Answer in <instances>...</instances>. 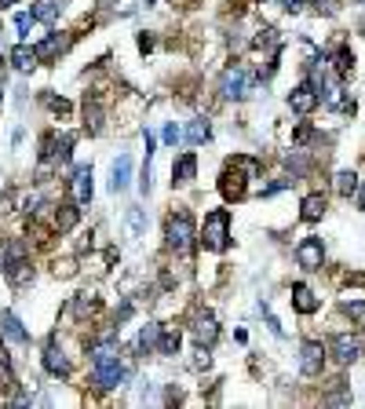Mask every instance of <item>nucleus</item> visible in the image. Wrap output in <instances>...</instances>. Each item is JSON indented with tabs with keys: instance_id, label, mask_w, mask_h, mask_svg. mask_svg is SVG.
Segmentation results:
<instances>
[{
	"instance_id": "obj_1",
	"label": "nucleus",
	"mask_w": 365,
	"mask_h": 409,
	"mask_svg": "<svg viewBox=\"0 0 365 409\" xmlns=\"http://www.w3.org/2000/svg\"><path fill=\"white\" fill-rule=\"evenodd\" d=\"M256 175H259V161L238 153V158L227 161L223 175H219V190H223L227 201H241L245 194H249V179H256Z\"/></svg>"
},
{
	"instance_id": "obj_2",
	"label": "nucleus",
	"mask_w": 365,
	"mask_h": 409,
	"mask_svg": "<svg viewBox=\"0 0 365 409\" xmlns=\"http://www.w3.org/2000/svg\"><path fill=\"white\" fill-rule=\"evenodd\" d=\"M165 238H168V249L179 252V256H187L190 245H194V238H198V227H194V216L187 209H179L168 216V223H165Z\"/></svg>"
},
{
	"instance_id": "obj_3",
	"label": "nucleus",
	"mask_w": 365,
	"mask_h": 409,
	"mask_svg": "<svg viewBox=\"0 0 365 409\" xmlns=\"http://www.w3.org/2000/svg\"><path fill=\"white\" fill-rule=\"evenodd\" d=\"M230 241V212L227 209H216L205 216V227H201V245L205 252H223Z\"/></svg>"
},
{
	"instance_id": "obj_4",
	"label": "nucleus",
	"mask_w": 365,
	"mask_h": 409,
	"mask_svg": "<svg viewBox=\"0 0 365 409\" xmlns=\"http://www.w3.org/2000/svg\"><path fill=\"white\" fill-rule=\"evenodd\" d=\"M249 84H252V73L245 70V66H227L223 77H219V92H223L227 99L249 95Z\"/></svg>"
},
{
	"instance_id": "obj_5",
	"label": "nucleus",
	"mask_w": 365,
	"mask_h": 409,
	"mask_svg": "<svg viewBox=\"0 0 365 409\" xmlns=\"http://www.w3.org/2000/svg\"><path fill=\"white\" fill-rule=\"evenodd\" d=\"M289 106L296 113H315L321 106V92H318V84L315 81H303V84H296L292 92H289Z\"/></svg>"
},
{
	"instance_id": "obj_6",
	"label": "nucleus",
	"mask_w": 365,
	"mask_h": 409,
	"mask_svg": "<svg viewBox=\"0 0 365 409\" xmlns=\"http://www.w3.org/2000/svg\"><path fill=\"white\" fill-rule=\"evenodd\" d=\"M296 263L303 267V271H321V263H325V245H321V238H303L296 245Z\"/></svg>"
},
{
	"instance_id": "obj_7",
	"label": "nucleus",
	"mask_w": 365,
	"mask_h": 409,
	"mask_svg": "<svg viewBox=\"0 0 365 409\" xmlns=\"http://www.w3.org/2000/svg\"><path fill=\"white\" fill-rule=\"evenodd\" d=\"M325 369V348L318 340H307L303 348H299V373L303 377H321Z\"/></svg>"
},
{
	"instance_id": "obj_8",
	"label": "nucleus",
	"mask_w": 365,
	"mask_h": 409,
	"mask_svg": "<svg viewBox=\"0 0 365 409\" xmlns=\"http://www.w3.org/2000/svg\"><path fill=\"white\" fill-rule=\"evenodd\" d=\"M44 369H48V373L51 377H59V380H66L70 377V358H66V351H62L59 348V343H55V336H51L48 343H44Z\"/></svg>"
},
{
	"instance_id": "obj_9",
	"label": "nucleus",
	"mask_w": 365,
	"mask_h": 409,
	"mask_svg": "<svg viewBox=\"0 0 365 409\" xmlns=\"http://www.w3.org/2000/svg\"><path fill=\"white\" fill-rule=\"evenodd\" d=\"M329 351L336 354V362H358V354H362V343L358 336H350V332H336V336L329 340Z\"/></svg>"
},
{
	"instance_id": "obj_10",
	"label": "nucleus",
	"mask_w": 365,
	"mask_h": 409,
	"mask_svg": "<svg viewBox=\"0 0 365 409\" xmlns=\"http://www.w3.org/2000/svg\"><path fill=\"white\" fill-rule=\"evenodd\" d=\"M198 175V158L194 153H182V158L172 161V187H187Z\"/></svg>"
},
{
	"instance_id": "obj_11",
	"label": "nucleus",
	"mask_w": 365,
	"mask_h": 409,
	"mask_svg": "<svg viewBox=\"0 0 365 409\" xmlns=\"http://www.w3.org/2000/svg\"><path fill=\"white\" fill-rule=\"evenodd\" d=\"M292 307H296L299 314H315L318 307H321V300L315 296V289H310V285L296 281V285H292Z\"/></svg>"
},
{
	"instance_id": "obj_12",
	"label": "nucleus",
	"mask_w": 365,
	"mask_h": 409,
	"mask_svg": "<svg viewBox=\"0 0 365 409\" xmlns=\"http://www.w3.org/2000/svg\"><path fill=\"white\" fill-rule=\"evenodd\" d=\"M70 187H73V201H81V204L91 201V164H77Z\"/></svg>"
},
{
	"instance_id": "obj_13",
	"label": "nucleus",
	"mask_w": 365,
	"mask_h": 409,
	"mask_svg": "<svg viewBox=\"0 0 365 409\" xmlns=\"http://www.w3.org/2000/svg\"><path fill=\"white\" fill-rule=\"evenodd\" d=\"M0 332H4V336H8L11 343H22V348L30 343V329H26V325H22V322H19V318L11 314V311H4V314H0Z\"/></svg>"
},
{
	"instance_id": "obj_14",
	"label": "nucleus",
	"mask_w": 365,
	"mask_h": 409,
	"mask_svg": "<svg viewBox=\"0 0 365 409\" xmlns=\"http://www.w3.org/2000/svg\"><path fill=\"white\" fill-rule=\"evenodd\" d=\"M194 336H198V343L205 348V343H216V336H219V325H216V314H208V311H201L198 318H194Z\"/></svg>"
},
{
	"instance_id": "obj_15",
	"label": "nucleus",
	"mask_w": 365,
	"mask_h": 409,
	"mask_svg": "<svg viewBox=\"0 0 365 409\" xmlns=\"http://www.w3.org/2000/svg\"><path fill=\"white\" fill-rule=\"evenodd\" d=\"M77 220H81V201H66V204H59V209H55V230H59V234L73 230Z\"/></svg>"
},
{
	"instance_id": "obj_16",
	"label": "nucleus",
	"mask_w": 365,
	"mask_h": 409,
	"mask_svg": "<svg viewBox=\"0 0 365 409\" xmlns=\"http://www.w3.org/2000/svg\"><path fill=\"white\" fill-rule=\"evenodd\" d=\"M37 62H41L37 48H30V44H15V48H11V66H15L19 73H30Z\"/></svg>"
},
{
	"instance_id": "obj_17",
	"label": "nucleus",
	"mask_w": 365,
	"mask_h": 409,
	"mask_svg": "<svg viewBox=\"0 0 365 409\" xmlns=\"http://www.w3.org/2000/svg\"><path fill=\"white\" fill-rule=\"evenodd\" d=\"M325 216V194H307L299 201V220L303 223H318Z\"/></svg>"
},
{
	"instance_id": "obj_18",
	"label": "nucleus",
	"mask_w": 365,
	"mask_h": 409,
	"mask_svg": "<svg viewBox=\"0 0 365 409\" xmlns=\"http://www.w3.org/2000/svg\"><path fill=\"white\" fill-rule=\"evenodd\" d=\"M161 332H165V325H158V322H147L139 329V340H135V348H139V354H147V351H158V343H161Z\"/></svg>"
},
{
	"instance_id": "obj_19",
	"label": "nucleus",
	"mask_w": 365,
	"mask_h": 409,
	"mask_svg": "<svg viewBox=\"0 0 365 409\" xmlns=\"http://www.w3.org/2000/svg\"><path fill=\"white\" fill-rule=\"evenodd\" d=\"M128 179H132V158H128V153H121V158L113 161V179H110L113 194H117V190H124V187H128Z\"/></svg>"
},
{
	"instance_id": "obj_20",
	"label": "nucleus",
	"mask_w": 365,
	"mask_h": 409,
	"mask_svg": "<svg viewBox=\"0 0 365 409\" xmlns=\"http://www.w3.org/2000/svg\"><path fill=\"white\" fill-rule=\"evenodd\" d=\"M62 48H66V37H59V33H48L44 41L37 44V55H41V62H48V59H55Z\"/></svg>"
},
{
	"instance_id": "obj_21",
	"label": "nucleus",
	"mask_w": 365,
	"mask_h": 409,
	"mask_svg": "<svg viewBox=\"0 0 365 409\" xmlns=\"http://www.w3.org/2000/svg\"><path fill=\"white\" fill-rule=\"evenodd\" d=\"M333 70H336V77H347L350 70H355V51H350V48H336Z\"/></svg>"
},
{
	"instance_id": "obj_22",
	"label": "nucleus",
	"mask_w": 365,
	"mask_h": 409,
	"mask_svg": "<svg viewBox=\"0 0 365 409\" xmlns=\"http://www.w3.org/2000/svg\"><path fill=\"white\" fill-rule=\"evenodd\" d=\"M336 194L340 198H350V194H358V175L355 172H336Z\"/></svg>"
},
{
	"instance_id": "obj_23",
	"label": "nucleus",
	"mask_w": 365,
	"mask_h": 409,
	"mask_svg": "<svg viewBox=\"0 0 365 409\" xmlns=\"http://www.w3.org/2000/svg\"><path fill=\"white\" fill-rule=\"evenodd\" d=\"M84 128H88L91 135H95L99 128H102V106H99L95 99H91V102H84Z\"/></svg>"
},
{
	"instance_id": "obj_24",
	"label": "nucleus",
	"mask_w": 365,
	"mask_h": 409,
	"mask_svg": "<svg viewBox=\"0 0 365 409\" xmlns=\"http://www.w3.org/2000/svg\"><path fill=\"white\" fill-rule=\"evenodd\" d=\"M55 15H59V4H55V0H37V4H33V19H37V22H51Z\"/></svg>"
},
{
	"instance_id": "obj_25",
	"label": "nucleus",
	"mask_w": 365,
	"mask_h": 409,
	"mask_svg": "<svg viewBox=\"0 0 365 409\" xmlns=\"http://www.w3.org/2000/svg\"><path fill=\"white\" fill-rule=\"evenodd\" d=\"M179 329H165L161 332V343H158V354H176L179 351Z\"/></svg>"
},
{
	"instance_id": "obj_26",
	"label": "nucleus",
	"mask_w": 365,
	"mask_h": 409,
	"mask_svg": "<svg viewBox=\"0 0 365 409\" xmlns=\"http://www.w3.org/2000/svg\"><path fill=\"white\" fill-rule=\"evenodd\" d=\"M208 135H212V128H208L205 117H201V121H194V124L187 128V139H190V143H205Z\"/></svg>"
},
{
	"instance_id": "obj_27",
	"label": "nucleus",
	"mask_w": 365,
	"mask_h": 409,
	"mask_svg": "<svg viewBox=\"0 0 365 409\" xmlns=\"http://www.w3.org/2000/svg\"><path fill=\"white\" fill-rule=\"evenodd\" d=\"M344 314L355 318V322H365V300H344Z\"/></svg>"
},
{
	"instance_id": "obj_28",
	"label": "nucleus",
	"mask_w": 365,
	"mask_h": 409,
	"mask_svg": "<svg viewBox=\"0 0 365 409\" xmlns=\"http://www.w3.org/2000/svg\"><path fill=\"white\" fill-rule=\"evenodd\" d=\"M33 11H22V15H15V30H19V37L26 41V37H30V30H33Z\"/></svg>"
},
{
	"instance_id": "obj_29",
	"label": "nucleus",
	"mask_w": 365,
	"mask_h": 409,
	"mask_svg": "<svg viewBox=\"0 0 365 409\" xmlns=\"http://www.w3.org/2000/svg\"><path fill=\"white\" fill-rule=\"evenodd\" d=\"M44 102H48V106L55 110V113H62V117L70 113V102H66V99H59V95H44Z\"/></svg>"
},
{
	"instance_id": "obj_30",
	"label": "nucleus",
	"mask_w": 365,
	"mask_h": 409,
	"mask_svg": "<svg viewBox=\"0 0 365 409\" xmlns=\"http://www.w3.org/2000/svg\"><path fill=\"white\" fill-rule=\"evenodd\" d=\"M128 230H132V234H139V230H142V212L139 209L128 212Z\"/></svg>"
},
{
	"instance_id": "obj_31",
	"label": "nucleus",
	"mask_w": 365,
	"mask_h": 409,
	"mask_svg": "<svg viewBox=\"0 0 365 409\" xmlns=\"http://www.w3.org/2000/svg\"><path fill=\"white\" fill-rule=\"evenodd\" d=\"M179 139H182V132H179V124H168V128H165V143H168V146H176V143H179Z\"/></svg>"
},
{
	"instance_id": "obj_32",
	"label": "nucleus",
	"mask_w": 365,
	"mask_h": 409,
	"mask_svg": "<svg viewBox=\"0 0 365 409\" xmlns=\"http://www.w3.org/2000/svg\"><path fill=\"white\" fill-rule=\"evenodd\" d=\"M315 8L325 11V15H336V0H315Z\"/></svg>"
},
{
	"instance_id": "obj_33",
	"label": "nucleus",
	"mask_w": 365,
	"mask_h": 409,
	"mask_svg": "<svg viewBox=\"0 0 365 409\" xmlns=\"http://www.w3.org/2000/svg\"><path fill=\"white\" fill-rule=\"evenodd\" d=\"M281 8H285V11H292V15H296V11L303 8V0H281Z\"/></svg>"
},
{
	"instance_id": "obj_34",
	"label": "nucleus",
	"mask_w": 365,
	"mask_h": 409,
	"mask_svg": "<svg viewBox=\"0 0 365 409\" xmlns=\"http://www.w3.org/2000/svg\"><path fill=\"white\" fill-rule=\"evenodd\" d=\"M358 209H362V212H365V183H362V187H358Z\"/></svg>"
},
{
	"instance_id": "obj_35",
	"label": "nucleus",
	"mask_w": 365,
	"mask_h": 409,
	"mask_svg": "<svg viewBox=\"0 0 365 409\" xmlns=\"http://www.w3.org/2000/svg\"><path fill=\"white\" fill-rule=\"evenodd\" d=\"M11 4H19V0H0V11H4V8H11Z\"/></svg>"
},
{
	"instance_id": "obj_36",
	"label": "nucleus",
	"mask_w": 365,
	"mask_h": 409,
	"mask_svg": "<svg viewBox=\"0 0 365 409\" xmlns=\"http://www.w3.org/2000/svg\"><path fill=\"white\" fill-rule=\"evenodd\" d=\"M0 99H4V92H0Z\"/></svg>"
}]
</instances>
